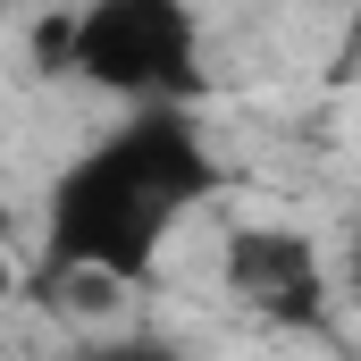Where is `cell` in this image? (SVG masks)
<instances>
[{
    "instance_id": "cell-1",
    "label": "cell",
    "mask_w": 361,
    "mask_h": 361,
    "mask_svg": "<svg viewBox=\"0 0 361 361\" xmlns=\"http://www.w3.org/2000/svg\"><path fill=\"white\" fill-rule=\"evenodd\" d=\"M219 185L227 169L193 109H126L109 135H92L51 177L34 277H101L135 294Z\"/></svg>"
},
{
    "instance_id": "cell-2",
    "label": "cell",
    "mask_w": 361,
    "mask_h": 361,
    "mask_svg": "<svg viewBox=\"0 0 361 361\" xmlns=\"http://www.w3.org/2000/svg\"><path fill=\"white\" fill-rule=\"evenodd\" d=\"M42 68L109 92L126 109H193L202 17L185 0H92L42 25Z\"/></svg>"
},
{
    "instance_id": "cell-3",
    "label": "cell",
    "mask_w": 361,
    "mask_h": 361,
    "mask_svg": "<svg viewBox=\"0 0 361 361\" xmlns=\"http://www.w3.org/2000/svg\"><path fill=\"white\" fill-rule=\"evenodd\" d=\"M227 286L244 311H261L269 328H328V261L302 227H244L227 235Z\"/></svg>"
},
{
    "instance_id": "cell-4",
    "label": "cell",
    "mask_w": 361,
    "mask_h": 361,
    "mask_svg": "<svg viewBox=\"0 0 361 361\" xmlns=\"http://www.w3.org/2000/svg\"><path fill=\"white\" fill-rule=\"evenodd\" d=\"M34 294L51 302V311H68V319H109L126 294L118 286H101V277H34Z\"/></svg>"
},
{
    "instance_id": "cell-5",
    "label": "cell",
    "mask_w": 361,
    "mask_h": 361,
    "mask_svg": "<svg viewBox=\"0 0 361 361\" xmlns=\"http://www.w3.org/2000/svg\"><path fill=\"white\" fill-rule=\"evenodd\" d=\"M51 361H177V345H160V336H85V345H59Z\"/></svg>"
},
{
    "instance_id": "cell-6",
    "label": "cell",
    "mask_w": 361,
    "mask_h": 361,
    "mask_svg": "<svg viewBox=\"0 0 361 361\" xmlns=\"http://www.w3.org/2000/svg\"><path fill=\"white\" fill-rule=\"evenodd\" d=\"M8 286H17V277H8V261H0V294H8Z\"/></svg>"
}]
</instances>
